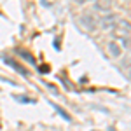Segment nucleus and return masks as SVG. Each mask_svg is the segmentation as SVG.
<instances>
[{
  "label": "nucleus",
  "mask_w": 131,
  "mask_h": 131,
  "mask_svg": "<svg viewBox=\"0 0 131 131\" xmlns=\"http://www.w3.org/2000/svg\"><path fill=\"white\" fill-rule=\"evenodd\" d=\"M112 33H114L115 42L121 46L122 49L124 47H131V23L129 21L119 19L115 23V26L112 28Z\"/></svg>",
  "instance_id": "obj_1"
},
{
  "label": "nucleus",
  "mask_w": 131,
  "mask_h": 131,
  "mask_svg": "<svg viewBox=\"0 0 131 131\" xmlns=\"http://www.w3.org/2000/svg\"><path fill=\"white\" fill-rule=\"evenodd\" d=\"M117 21H119V18H117L115 14H108V16H105V18H101V19H100V25H101V28L112 30V28L115 26Z\"/></svg>",
  "instance_id": "obj_2"
},
{
  "label": "nucleus",
  "mask_w": 131,
  "mask_h": 131,
  "mask_svg": "<svg viewBox=\"0 0 131 131\" xmlns=\"http://www.w3.org/2000/svg\"><path fill=\"white\" fill-rule=\"evenodd\" d=\"M94 7H96V10L108 12L112 9V0H94Z\"/></svg>",
  "instance_id": "obj_3"
},
{
  "label": "nucleus",
  "mask_w": 131,
  "mask_h": 131,
  "mask_svg": "<svg viewBox=\"0 0 131 131\" xmlns=\"http://www.w3.org/2000/svg\"><path fill=\"white\" fill-rule=\"evenodd\" d=\"M82 25L88 28V30H94L96 28V21L91 14H82Z\"/></svg>",
  "instance_id": "obj_4"
},
{
  "label": "nucleus",
  "mask_w": 131,
  "mask_h": 131,
  "mask_svg": "<svg viewBox=\"0 0 131 131\" xmlns=\"http://www.w3.org/2000/svg\"><path fill=\"white\" fill-rule=\"evenodd\" d=\"M108 52H110L114 58H119V56L122 54V47H121V46H119L115 40H112L110 44H108Z\"/></svg>",
  "instance_id": "obj_5"
},
{
  "label": "nucleus",
  "mask_w": 131,
  "mask_h": 131,
  "mask_svg": "<svg viewBox=\"0 0 131 131\" xmlns=\"http://www.w3.org/2000/svg\"><path fill=\"white\" fill-rule=\"evenodd\" d=\"M75 2H79V4H84V2H88V0H75Z\"/></svg>",
  "instance_id": "obj_6"
},
{
  "label": "nucleus",
  "mask_w": 131,
  "mask_h": 131,
  "mask_svg": "<svg viewBox=\"0 0 131 131\" xmlns=\"http://www.w3.org/2000/svg\"><path fill=\"white\" fill-rule=\"evenodd\" d=\"M128 75H129V77H131V67H129V70H128Z\"/></svg>",
  "instance_id": "obj_7"
}]
</instances>
